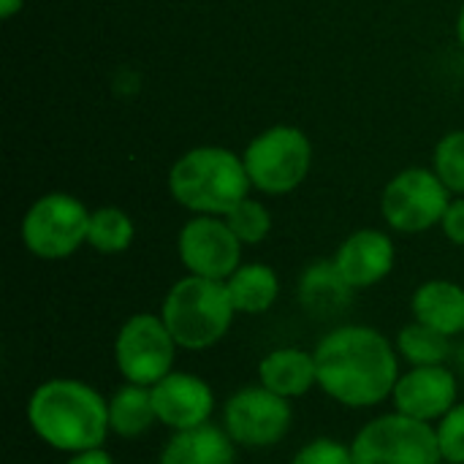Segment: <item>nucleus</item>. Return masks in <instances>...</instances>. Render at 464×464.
<instances>
[{
    "label": "nucleus",
    "instance_id": "393cba45",
    "mask_svg": "<svg viewBox=\"0 0 464 464\" xmlns=\"http://www.w3.org/2000/svg\"><path fill=\"white\" fill-rule=\"evenodd\" d=\"M438 446L440 457L451 464H464V402H457L438 424Z\"/></svg>",
    "mask_w": 464,
    "mask_h": 464
},
{
    "label": "nucleus",
    "instance_id": "20e7f679",
    "mask_svg": "<svg viewBox=\"0 0 464 464\" xmlns=\"http://www.w3.org/2000/svg\"><path fill=\"white\" fill-rule=\"evenodd\" d=\"M237 307L226 283L188 275L177 280L160 304V318L182 351H209L231 329Z\"/></svg>",
    "mask_w": 464,
    "mask_h": 464
},
{
    "label": "nucleus",
    "instance_id": "5701e85b",
    "mask_svg": "<svg viewBox=\"0 0 464 464\" xmlns=\"http://www.w3.org/2000/svg\"><path fill=\"white\" fill-rule=\"evenodd\" d=\"M226 218V223H228V228L237 234V239L242 242V245H258V242H264L266 237H269V231H272V215H269V209L261 204V201H256V198H245V201H239L228 215H223Z\"/></svg>",
    "mask_w": 464,
    "mask_h": 464
},
{
    "label": "nucleus",
    "instance_id": "cd10ccee",
    "mask_svg": "<svg viewBox=\"0 0 464 464\" xmlns=\"http://www.w3.org/2000/svg\"><path fill=\"white\" fill-rule=\"evenodd\" d=\"M65 464H114V457L101 446V449H90V451H79L71 454Z\"/></svg>",
    "mask_w": 464,
    "mask_h": 464
},
{
    "label": "nucleus",
    "instance_id": "aec40b11",
    "mask_svg": "<svg viewBox=\"0 0 464 464\" xmlns=\"http://www.w3.org/2000/svg\"><path fill=\"white\" fill-rule=\"evenodd\" d=\"M226 288L239 315H261L272 310L280 296L277 272L266 264H242L226 280Z\"/></svg>",
    "mask_w": 464,
    "mask_h": 464
},
{
    "label": "nucleus",
    "instance_id": "dca6fc26",
    "mask_svg": "<svg viewBox=\"0 0 464 464\" xmlns=\"http://www.w3.org/2000/svg\"><path fill=\"white\" fill-rule=\"evenodd\" d=\"M237 449L239 446L228 432L209 421L196 430L171 432L160 449L158 464H237Z\"/></svg>",
    "mask_w": 464,
    "mask_h": 464
},
{
    "label": "nucleus",
    "instance_id": "f257e3e1",
    "mask_svg": "<svg viewBox=\"0 0 464 464\" xmlns=\"http://www.w3.org/2000/svg\"><path fill=\"white\" fill-rule=\"evenodd\" d=\"M318 389L343 408L367 411L392 400L400 381L397 345L378 329L345 324L326 332L313 348Z\"/></svg>",
    "mask_w": 464,
    "mask_h": 464
},
{
    "label": "nucleus",
    "instance_id": "a878e982",
    "mask_svg": "<svg viewBox=\"0 0 464 464\" xmlns=\"http://www.w3.org/2000/svg\"><path fill=\"white\" fill-rule=\"evenodd\" d=\"M291 464H356V459L351 443L337 438H315L294 454Z\"/></svg>",
    "mask_w": 464,
    "mask_h": 464
},
{
    "label": "nucleus",
    "instance_id": "c85d7f7f",
    "mask_svg": "<svg viewBox=\"0 0 464 464\" xmlns=\"http://www.w3.org/2000/svg\"><path fill=\"white\" fill-rule=\"evenodd\" d=\"M22 5H24V0H0V16L3 19H11Z\"/></svg>",
    "mask_w": 464,
    "mask_h": 464
},
{
    "label": "nucleus",
    "instance_id": "6ab92c4d",
    "mask_svg": "<svg viewBox=\"0 0 464 464\" xmlns=\"http://www.w3.org/2000/svg\"><path fill=\"white\" fill-rule=\"evenodd\" d=\"M158 424L155 402H152V386L139 383H122L109 397V427L111 435L122 440H136L147 435Z\"/></svg>",
    "mask_w": 464,
    "mask_h": 464
},
{
    "label": "nucleus",
    "instance_id": "b1692460",
    "mask_svg": "<svg viewBox=\"0 0 464 464\" xmlns=\"http://www.w3.org/2000/svg\"><path fill=\"white\" fill-rule=\"evenodd\" d=\"M432 171L451 193H464V130H451L438 141Z\"/></svg>",
    "mask_w": 464,
    "mask_h": 464
},
{
    "label": "nucleus",
    "instance_id": "2eb2a0df",
    "mask_svg": "<svg viewBox=\"0 0 464 464\" xmlns=\"http://www.w3.org/2000/svg\"><path fill=\"white\" fill-rule=\"evenodd\" d=\"M258 383L277 397L299 400L318 389V364L315 353L304 348H275L258 362Z\"/></svg>",
    "mask_w": 464,
    "mask_h": 464
},
{
    "label": "nucleus",
    "instance_id": "0eeeda50",
    "mask_svg": "<svg viewBox=\"0 0 464 464\" xmlns=\"http://www.w3.org/2000/svg\"><path fill=\"white\" fill-rule=\"evenodd\" d=\"M177 340L163 324L160 313H136L130 315L114 337V364L125 383L155 386L177 362Z\"/></svg>",
    "mask_w": 464,
    "mask_h": 464
},
{
    "label": "nucleus",
    "instance_id": "1a4fd4ad",
    "mask_svg": "<svg viewBox=\"0 0 464 464\" xmlns=\"http://www.w3.org/2000/svg\"><path fill=\"white\" fill-rule=\"evenodd\" d=\"M90 215L76 196H41L22 218V242L35 258L63 261L87 242Z\"/></svg>",
    "mask_w": 464,
    "mask_h": 464
},
{
    "label": "nucleus",
    "instance_id": "412c9836",
    "mask_svg": "<svg viewBox=\"0 0 464 464\" xmlns=\"http://www.w3.org/2000/svg\"><path fill=\"white\" fill-rule=\"evenodd\" d=\"M394 345H397L400 359H405L411 367L449 364V356H451V337H446L419 321H411L408 326H402Z\"/></svg>",
    "mask_w": 464,
    "mask_h": 464
},
{
    "label": "nucleus",
    "instance_id": "9b49d317",
    "mask_svg": "<svg viewBox=\"0 0 464 464\" xmlns=\"http://www.w3.org/2000/svg\"><path fill=\"white\" fill-rule=\"evenodd\" d=\"M242 247L226 218L218 215H196L177 237V253L188 275L220 283L242 266Z\"/></svg>",
    "mask_w": 464,
    "mask_h": 464
},
{
    "label": "nucleus",
    "instance_id": "6e6552de",
    "mask_svg": "<svg viewBox=\"0 0 464 464\" xmlns=\"http://www.w3.org/2000/svg\"><path fill=\"white\" fill-rule=\"evenodd\" d=\"M228 438L245 451H266L280 446L294 427L291 400L272 394L261 383L234 392L223 402V424Z\"/></svg>",
    "mask_w": 464,
    "mask_h": 464
},
{
    "label": "nucleus",
    "instance_id": "c756f323",
    "mask_svg": "<svg viewBox=\"0 0 464 464\" xmlns=\"http://www.w3.org/2000/svg\"><path fill=\"white\" fill-rule=\"evenodd\" d=\"M457 35H459V44H462L464 49V5L462 11H459V19H457Z\"/></svg>",
    "mask_w": 464,
    "mask_h": 464
},
{
    "label": "nucleus",
    "instance_id": "f3484780",
    "mask_svg": "<svg viewBox=\"0 0 464 464\" xmlns=\"http://www.w3.org/2000/svg\"><path fill=\"white\" fill-rule=\"evenodd\" d=\"M413 321L446 334H464V288L451 280H427L411 299Z\"/></svg>",
    "mask_w": 464,
    "mask_h": 464
},
{
    "label": "nucleus",
    "instance_id": "f03ea898",
    "mask_svg": "<svg viewBox=\"0 0 464 464\" xmlns=\"http://www.w3.org/2000/svg\"><path fill=\"white\" fill-rule=\"evenodd\" d=\"M33 435L57 454L106 446L109 400L79 378H49L33 389L24 408Z\"/></svg>",
    "mask_w": 464,
    "mask_h": 464
},
{
    "label": "nucleus",
    "instance_id": "7c9ffc66",
    "mask_svg": "<svg viewBox=\"0 0 464 464\" xmlns=\"http://www.w3.org/2000/svg\"><path fill=\"white\" fill-rule=\"evenodd\" d=\"M438 464H451V462H446V459H440V462H438Z\"/></svg>",
    "mask_w": 464,
    "mask_h": 464
},
{
    "label": "nucleus",
    "instance_id": "7ed1b4c3",
    "mask_svg": "<svg viewBox=\"0 0 464 464\" xmlns=\"http://www.w3.org/2000/svg\"><path fill=\"white\" fill-rule=\"evenodd\" d=\"M245 160L226 147L188 150L169 171V190L177 204L196 215H228L250 193Z\"/></svg>",
    "mask_w": 464,
    "mask_h": 464
},
{
    "label": "nucleus",
    "instance_id": "423d86ee",
    "mask_svg": "<svg viewBox=\"0 0 464 464\" xmlns=\"http://www.w3.org/2000/svg\"><path fill=\"white\" fill-rule=\"evenodd\" d=\"M242 160L253 188L266 196H285L304 182L313 163V144L304 130L275 125L247 144Z\"/></svg>",
    "mask_w": 464,
    "mask_h": 464
},
{
    "label": "nucleus",
    "instance_id": "bb28decb",
    "mask_svg": "<svg viewBox=\"0 0 464 464\" xmlns=\"http://www.w3.org/2000/svg\"><path fill=\"white\" fill-rule=\"evenodd\" d=\"M440 228H443L449 242L464 247V198H457V201L449 204V209H446V215L440 220Z\"/></svg>",
    "mask_w": 464,
    "mask_h": 464
},
{
    "label": "nucleus",
    "instance_id": "a211bd4d",
    "mask_svg": "<svg viewBox=\"0 0 464 464\" xmlns=\"http://www.w3.org/2000/svg\"><path fill=\"white\" fill-rule=\"evenodd\" d=\"M353 288L343 280L334 261H315L299 277V302L315 318L337 315L348 307Z\"/></svg>",
    "mask_w": 464,
    "mask_h": 464
},
{
    "label": "nucleus",
    "instance_id": "4468645a",
    "mask_svg": "<svg viewBox=\"0 0 464 464\" xmlns=\"http://www.w3.org/2000/svg\"><path fill=\"white\" fill-rule=\"evenodd\" d=\"M394 242L386 231L362 228L353 231L334 253V266L353 291H364L386 280L394 269Z\"/></svg>",
    "mask_w": 464,
    "mask_h": 464
},
{
    "label": "nucleus",
    "instance_id": "9d476101",
    "mask_svg": "<svg viewBox=\"0 0 464 464\" xmlns=\"http://www.w3.org/2000/svg\"><path fill=\"white\" fill-rule=\"evenodd\" d=\"M451 204V190L430 169L400 171L381 196L383 220L400 234H421L438 226Z\"/></svg>",
    "mask_w": 464,
    "mask_h": 464
},
{
    "label": "nucleus",
    "instance_id": "4be33fe9",
    "mask_svg": "<svg viewBox=\"0 0 464 464\" xmlns=\"http://www.w3.org/2000/svg\"><path fill=\"white\" fill-rule=\"evenodd\" d=\"M133 234H136L133 220L120 207H101L90 215L87 245L103 256L125 253L133 242Z\"/></svg>",
    "mask_w": 464,
    "mask_h": 464
},
{
    "label": "nucleus",
    "instance_id": "ddd939ff",
    "mask_svg": "<svg viewBox=\"0 0 464 464\" xmlns=\"http://www.w3.org/2000/svg\"><path fill=\"white\" fill-rule=\"evenodd\" d=\"M392 402H394V411L411 419L438 424L459 402L457 372L449 364L411 367L408 372L400 375Z\"/></svg>",
    "mask_w": 464,
    "mask_h": 464
},
{
    "label": "nucleus",
    "instance_id": "f8f14e48",
    "mask_svg": "<svg viewBox=\"0 0 464 464\" xmlns=\"http://www.w3.org/2000/svg\"><path fill=\"white\" fill-rule=\"evenodd\" d=\"M158 424L171 432L196 430L212 421L218 400L212 386L193 372L174 370L152 386Z\"/></svg>",
    "mask_w": 464,
    "mask_h": 464
},
{
    "label": "nucleus",
    "instance_id": "39448f33",
    "mask_svg": "<svg viewBox=\"0 0 464 464\" xmlns=\"http://www.w3.org/2000/svg\"><path fill=\"white\" fill-rule=\"evenodd\" d=\"M356 464H438L440 446L435 424L400 411L367 421L351 440Z\"/></svg>",
    "mask_w": 464,
    "mask_h": 464
}]
</instances>
